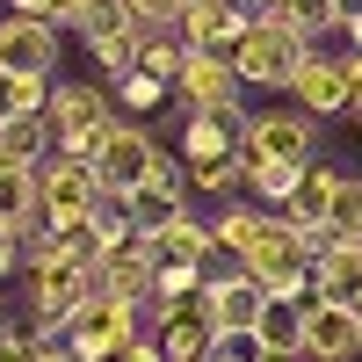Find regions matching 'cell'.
<instances>
[{"label":"cell","mask_w":362,"mask_h":362,"mask_svg":"<svg viewBox=\"0 0 362 362\" xmlns=\"http://www.w3.org/2000/svg\"><path fill=\"white\" fill-rule=\"evenodd\" d=\"M305 58H312V37H297V29L283 15H268V8L239 29V44H232V66H239L247 87H290Z\"/></svg>","instance_id":"1"},{"label":"cell","mask_w":362,"mask_h":362,"mask_svg":"<svg viewBox=\"0 0 362 362\" xmlns=\"http://www.w3.org/2000/svg\"><path fill=\"white\" fill-rule=\"evenodd\" d=\"M319 247L326 239H312V232H297L290 218H268V232L247 247V276L261 283V290H297V297H319V283H312V261H319Z\"/></svg>","instance_id":"2"},{"label":"cell","mask_w":362,"mask_h":362,"mask_svg":"<svg viewBox=\"0 0 362 362\" xmlns=\"http://www.w3.org/2000/svg\"><path fill=\"white\" fill-rule=\"evenodd\" d=\"M44 116H51L58 153L95 160V153H102V138H109V124H116V95H109V87H95V80H66V87H51Z\"/></svg>","instance_id":"3"},{"label":"cell","mask_w":362,"mask_h":362,"mask_svg":"<svg viewBox=\"0 0 362 362\" xmlns=\"http://www.w3.org/2000/svg\"><path fill=\"white\" fill-rule=\"evenodd\" d=\"M37 189H44V218H51V225L95 218V203L109 196L102 174H95V160H73V153H51V160L37 167Z\"/></svg>","instance_id":"4"},{"label":"cell","mask_w":362,"mask_h":362,"mask_svg":"<svg viewBox=\"0 0 362 362\" xmlns=\"http://www.w3.org/2000/svg\"><path fill=\"white\" fill-rule=\"evenodd\" d=\"M131 334H145V326H138V305H131V297L87 290V297H80V312L66 319V334H58V341H66L73 355H102V348L131 341Z\"/></svg>","instance_id":"5"},{"label":"cell","mask_w":362,"mask_h":362,"mask_svg":"<svg viewBox=\"0 0 362 362\" xmlns=\"http://www.w3.org/2000/svg\"><path fill=\"white\" fill-rule=\"evenodd\" d=\"M153 160H160V138L145 131L138 116H116L109 138H102V153H95V174H102L109 196H124V189H138V181L153 174Z\"/></svg>","instance_id":"6"},{"label":"cell","mask_w":362,"mask_h":362,"mask_svg":"<svg viewBox=\"0 0 362 362\" xmlns=\"http://www.w3.org/2000/svg\"><path fill=\"white\" fill-rule=\"evenodd\" d=\"M124 210H131L138 232H160L167 218H181V210H189V160H174L167 145H160L153 174H145L138 189H124Z\"/></svg>","instance_id":"7"},{"label":"cell","mask_w":362,"mask_h":362,"mask_svg":"<svg viewBox=\"0 0 362 362\" xmlns=\"http://www.w3.org/2000/svg\"><path fill=\"white\" fill-rule=\"evenodd\" d=\"M247 153H254V160H312V153H319V116H312V109L247 116Z\"/></svg>","instance_id":"8"},{"label":"cell","mask_w":362,"mask_h":362,"mask_svg":"<svg viewBox=\"0 0 362 362\" xmlns=\"http://www.w3.org/2000/svg\"><path fill=\"white\" fill-rule=\"evenodd\" d=\"M362 355V312L341 297H312L305 305V362H348Z\"/></svg>","instance_id":"9"},{"label":"cell","mask_w":362,"mask_h":362,"mask_svg":"<svg viewBox=\"0 0 362 362\" xmlns=\"http://www.w3.org/2000/svg\"><path fill=\"white\" fill-rule=\"evenodd\" d=\"M181 109H239V95H247V80H239V66L225 51H189V66H181L174 80Z\"/></svg>","instance_id":"10"},{"label":"cell","mask_w":362,"mask_h":362,"mask_svg":"<svg viewBox=\"0 0 362 362\" xmlns=\"http://www.w3.org/2000/svg\"><path fill=\"white\" fill-rule=\"evenodd\" d=\"M261 15V0H189V15H181V44L189 51H225L239 44V29Z\"/></svg>","instance_id":"11"},{"label":"cell","mask_w":362,"mask_h":362,"mask_svg":"<svg viewBox=\"0 0 362 362\" xmlns=\"http://www.w3.org/2000/svg\"><path fill=\"white\" fill-rule=\"evenodd\" d=\"M51 66H58V22L8 8V22H0V73H51Z\"/></svg>","instance_id":"12"},{"label":"cell","mask_w":362,"mask_h":362,"mask_svg":"<svg viewBox=\"0 0 362 362\" xmlns=\"http://www.w3.org/2000/svg\"><path fill=\"white\" fill-rule=\"evenodd\" d=\"M305 305L297 290H268V305L254 319V341L268 348V362H305Z\"/></svg>","instance_id":"13"},{"label":"cell","mask_w":362,"mask_h":362,"mask_svg":"<svg viewBox=\"0 0 362 362\" xmlns=\"http://www.w3.org/2000/svg\"><path fill=\"white\" fill-rule=\"evenodd\" d=\"M261 305H268V290L247 276V268H232V276H210V283H203V312H210V326H218V334H247V326L261 319Z\"/></svg>","instance_id":"14"},{"label":"cell","mask_w":362,"mask_h":362,"mask_svg":"<svg viewBox=\"0 0 362 362\" xmlns=\"http://www.w3.org/2000/svg\"><path fill=\"white\" fill-rule=\"evenodd\" d=\"M247 145V116L239 109H189L181 124V160H232Z\"/></svg>","instance_id":"15"},{"label":"cell","mask_w":362,"mask_h":362,"mask_svg":"<svg viewBox=\"0 0 362 362\" xmlns=\"http://www.w3.org/2000/svg\"><path fill=\"white\" fill-rule=\"evenodd\" d=\"M290 95L305 102V109L319 116V124H326V116H348V66H341V58H319V51H312L305 66H297Z\"/></svg>","instance_id":"16"},{"label":"cell","mask_w":362,"mask_h":362,"mask_svg":"<svg viewBox=\"0 0 362 362\" xmlns=\"http://www.w3.org/2000/svg\"><path fill=\"white\" fill-rule=\"evenodd\" d=\"M210 247H218V239H210V218H189V210H181V218H167L160 232H145L153 268H196Z\"/></svg>","instance_id":"17"},{"label":"cell","mask_w":362,"mask_h":362,"mask_svg":"<svg viewBox=\"0 0 362 362\" xmlns=\"http://www.w3.org/2000/svg\"><path fill=\"white\" fill-rule=\"evenodd\" d=\"M334 167H326V160H305V181H297V189H290V203L276 210V218H290L297 232H312V239H326V210H334Z\"/></svg>","instance_id":"18"},{"label":"cell","mask_w":362,"mask_h":362,"mask_svg":"<svg viewBox=\"0 0 362 362\" xmlns=\"http://www.w3.org/2000/svg\"><path fill=\"white\" fill-rule=\"evenodd\" d=\"M312 283H319V297H341V305L362 312V239H326L312 261Z\"/></svg>","instance_id":"19"},{"label":"cell","mask_w":362,"mask_h":362,"mask_svg":"<svg viewBox=\"0 0 362 362\" xmlns=\"http://www.w3.org/2000/svg\"><path fill=\"white\" fill-rule=\"evenodd\" d=\"M210 334H218V326H210L203 297H196V305H174V312L153 326V341H160L167 362H203V355H210Z\"/></svg>","instance_id":"20"},{"label":"cell","mask_w":362,"mask_h":362,"mask_svg":"<svg viewBox=\"0 0 362 362\" xmlns=\"http://www.w3.org/2000/svg\"><path fill=\"white\" fill-rule=\"evenodd\" d=\"M58 153V138H51V116H0V167H44Z\"/></svg>","instance_id":"21"},{"label":"cell","mask_w":362,"mask_h":362,"mask_svg":"<svg viewBox=\"0 0 362 362\" xmlns=\"http://www.w3.org/2000/svg\"><path fill=\"white\" fill-rule=\"evenodd\" d=\"M268 218H276L268 203H218V210H210V239H218L225 254H239V261H247V247L268 232Z\"/></svg>","instance_id":"22"},{"label":"cell","mask_w":362,"mask_h":362,"mask_svg":"<svg viewBox=\"0 0 362 362\" xmlns=\"http://www.w3.org/2000/svg\"><path fill=\"white\" fill-rule=\"evenodd\" d=\"M0 218H8L15 232L51 225L44 218V189H37V167H0Z\"/></svg>","instance_id":"23"},{"label":"cell","mask_w":362,"mask_h":362,"mask_svg":"<svg viewBox=\"0 0 362 362\" xmlns=\"http://www.w3.org/2000/svg\"><path fill=\"white\" fill-rule=\"evenodd\" d=\"M131 0H87V8L73 15V37L87 44V51H102V44H116V37H131Z\"/></svg>","instance_id":"24"},{"label":"cell","mask_w":362,"mask_h":362,"mask_svg":"<svg viewBox=\"0 0 362 362\" xmlns=\"http://www.w3.org/2000/svg\"><path fill=\"white\" fill-rule=\"evenodd\" d=\"M297 181H305V160H254V167H247V196L268 203V210H283Z\"/></svg>","instance_id":"25"},{"label":"cell","mask_w":362,"mask_h":362,"mask_svg":"<svg viewBox=\"0 0 362 362\" xmlns=\"http://www.w3.org/2000/svg\"><path fill=\"white\" fill-rule=\"evenodd\" d=\"M109 95H116V116H153V109L174 95V87H167V80H153L145 66H131V73H116Z\"/></svg>","instance_id":"26"},{"label":"cell","mask_w":362,"mask_h":362,"mask_svg":"<svg viewBox=\"0 0 362 362\" xmlns=\"http://www.w3.org/2000/svg\"><path fill=\"white\" fill-rule=\"evenodd\" d=\"M138 66L153 73V80H181V66H189V44L174 37V29H145V44H138Z\"/></svg>","instance_id":"27"},{"label":"cell","mask_w":362,"mask_h":362,"mask_svg":"<svg viewBox=\"0 0 362 362\" xmlns=\"http://www.w3.org/2000/svg\"><path fill=\"white\" fill-rule=\"evenodd\" d=\"M326 239H362V174L334 181V210H326Z\"/></svg>","instance_id":"28"},{"label":"cell","mask_w":362,"mask_h":362,"mask_svg":"<svg viewBox=\"0 0 362 362\" xmlns=\"http://www.w3.org/2000/svg\"><path fill=\"white\" fill-rule=\"evenodd\" d=\"M268 15H283L297 37H326V29H341L334 22V0H268Z\"/></svg>","instance_id":"29"},{"label":"cell","mask_w":362,"mask_h":362,"mask_svg":"<svg viewBox=\"0 0 362 362\" xmlns=\"http://www.w3.org/2000/svg\"><path fill=\"white\" fill-rule=\"evenodd\" d=\"M189 189L196 196H232L239 189V153L232 160H189Z\"/></svg>","instance_id":"30"},{"label":"cell","mask_w":362,"mask_h":362,"mask_svg":"<svg viewBox=\"0 0 362 362\" xmlns=\"http://www.w3.org/2000/svg\"><path fill=\"white\" fill-rule=\"evenodd\" d=\"M51 102V73H15V87H8V109L0 116H37Z\"/></svg>","instance_id":"31"},{"label":"cell","mask_w":362,"mask_h":362,"mask_svg":"<svg viewBox=\"0 0 362 362\" xmlns=\"http://www.w3.org/2000/svg\"><path fill=\"white\" fill-rule=\"evenodd\" d=\"M203 362H268V348L254 341V326H247V334H210V355Z\"/></svg>","instance_id":"32"},{"label":"cell","mask_w":362,"mask_h":362,"mask_svg":"<svg viewBox=\"0 0 362 362\" xmlns=\"http://www.w3.org/2000/svg\"><path fill=\"white\" fill-rule=\"evenodd\" d=\"M181 15H189V0H131L138 29H181Z\"/></svg>","instance_id":"33"},{"label":"cell","mask_w":362,"mask_h":362,"mask_svg":"<svg viewBox=\"0 0 362 362\" xmlns=\"http://www.w3.org/2000/svg\"><path fill=\"white\" fill-rule=\"evenodd\" d=\"M87 362H167V355H160V341H153V334H131V341H116V348L87 355Z\"/></svg>","instance_id":"34"},{"label":"cell","mask_w":362,"mask_h":362,"mask_svg":"<svg viewBox=\"0 0 362 362\" xmlns=\"http://www.w3.org/2000/svg\"><path fill=\"white\" fill-rule=\"evenodd\" d=\"M44 348H51V341H37V334H15V326L0 334V362H44Z\"/></svg>","instance_id":"35"},{"label":"cell","mask_w":362,"mask_h":362,"mask_svg":"<svg viewBox=\"0 0 362 362\" xmlns=\"http://www.w3.org/2000/svg\"><path fill=\"white\" fill-rule=\"evenodd\" d=\"M15 268H22V232L0 218V276H15Z\"/></svg>","instance_id":"36"},{"label":"cell","mask_w":362,"mask_h":362,"mask_svg":"<svg viewBox=\"0 0 362 362\" xmlns=\"http://www.w3.org/2000/svg\"><path fill=\"white\" fill-rule=\"evenodd\" d=\"M341 66H348V109L362 116V51H348V58H341Z\"/></svg>","instance_id":"37"},{"label":"cell","mask_w":362,"mask_h":362,"mask_svg":"<svg viewBox=\"0 0 362 362\" xmlns=\"http://www.w3.org/2000/svg\"><path fill=\"white\" fill-rule=\"evenodd\" d=\"M334 22L348 29V22H362V0H334Z\"/></svg>","instance_id":"38"},{"label":"cell","mask_w":362,"mask_h":362,"mask_svg":"<svg viewBox=\"0 0 362 362\" xmlns=\"http://www.w3.org/2000/svg\"><path fill=\"white\" fill-rule=\"evenodd\" d=\"M80 8H87V0H51V22H73Z\"/></svg>","instance_id":"39"},{"label":"cell","mask_w":362,"mask_h":362,"mask_svg":"<svg viewBox=\"0 0 362 362\" xmlns=\"http://www.w3.org/2000/svg\"><path fill=\"white\" fill-rule=\"evenodd\" d=\"M44 362H87V355H73L66 341H51V348H44Z\"/></svg>","instance_id":"40"},{"label":"cell","mask_w":362,"mask_h":362,"mask_svg":"<svg viewBox=\"0 0 362 362\" xmlns=\"http://www.w3.org/2000/svg\"><path fill=\"white\" fill-rule=\"evenodd\" d=\"M15 15H51V0H8Z\"/></svg>","instance_id":"41"},{"label":"cell","mask_w":362,"mask_h":362,"mask_svg":"<svg viewBox=\"0 0 362 362\" xmlns=\"http://www.w3.org/2000/svg\"><path fill=\"white\" fill-rule=\"evenodd\" d=\"M8 326H15V319H8V305H0V334H8Z\"/></svg>","instance_id":"42"},{"label":"cell","mask_w":362,"mask_h":362,"mask_svg":"<svg viewBox=\"0 0 362 362\" xmlns=\"http://www.w3.org/2000/svg\"><path fill=\"white\" fill-rule=\"evenodd\" d=\"M261 8H268V0H261Z\"/></svg>","instance_id":"43"}]
</instances>
